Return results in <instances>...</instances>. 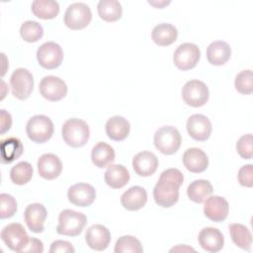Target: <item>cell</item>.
<instances>
[{"instance_id":"cell-1","label":"cell","mask_w":253,"mask_h":253,"mask_svg":"<svg viewBox=\"0 0 253 253\" xmlns=\"http://www.w3.org/2000/svg\"><path fill=\"white\" fill-rule=\"evenodd\" d=\"M184 176L179 169L169 168L164 170L153 188L155 203L162 208L174 206L179 199V188L183 184Z\"/></svg>"},{"instance_id":"cell-2","label":"cell","mask_w":253,"mask_h":253,"mask_svg":"<svg viewBox=\"0 0 253 253\" xmlns=\"http://www.w3.org/2000/svg\"><path fill=\"white\" fill-rule=\"evenodd\" d=\"M64 142L71 147H81L85 145L90 136V129L83 120L72 118L64 122L61 128Z\"/></svg>"},{"instance_id":"cell-3","label":"cell","mask_w":253,"mask_h":253,"mask_svg":"<svg viewBox=\"0 0 253 253\" xmlns=\"http://www.w3.org/2000/svg\"><path fill=\"white\" fill-rule=\"evenodd\" d=\"M154 146L161 153L172 155L178 151L181 146L182 137L179 130L172 126H166L158 128L153 137Z\"/></svg>"},{"instance_id":"cell-4","label":"cell","mask_w":253,"mask_h":253,"mask_svg":"<svg viewBox=\"0 0 253 253\" xmlns=\"http://www.w3.org/2000/svg\"><path fill=\"white\" fill-rule=\"evenodd\" d=\"M87 223L84 213L73 210H63L58 215L56 232L66 236H78Z\"/></svg>"},{"instance_id":"cell-5","label":"cell","mask_w":253,"mask_h":253,"mask_svg":"<svg viewBox=\"0 0 253 253\" xmlns=\"http://www.w3.org/2000/svg\"><path fill=\"white\" fill-rule=\"evenodd\" d=\"M54 131L51 120L43 115H36L32 117L26 126L28 137L36 143H43L50 139Z\"/></svg>"},{"instance_id":"cell-6","label":"cell","mask_w":253,"mask_h":253,"mask_svg":"<svg viewBox=\"0 0 253 253\" xmlns=\"http://www.w3.org/2000/svg\"><path fill=\"white\" fill-rule=\"evenodd\" d=\"M92 20V13L89 6L82 2L69 5L64 14V24L71 30L86 28Z\"/></svg>"},{"instance_id":"cell-7","label":"cell","mask_w":253,"mask_h":253,"mask_svg":"<svg viewBox=\"0 0 253 253\" xmlns=\"http://www.w3.org/2000/svg\"><path fill=\"white\" fill-rule=\"evenodd\" d=\"M10 86L14 97L19 100L28 99L34 88L33 74L27 68H17L11 75Z\"/></svg>"},{"instance_id":"cell-8","label":"cell","mask_w":253,"mask_h":253,"mask_svg":"<svg viewBox=\"0 0 253 253\" xmlns=\"http://www.w3.org/2000/svg\"><path fill=\"white\" fill-rule=\"evenodd\" d=\"M209 88L200 80H190L182 88V98L184 102L193 108L204 106L209 100Z\"/></svg>"},{"instance_id":"cell-9","label":"cell","mask_w":253,"mask_h":253,"mask_svg":"<svg viewBox=\"0 0 253 253\" xmlns=\"http://www.w3.org/2000/svg\"><path fill=\"white\" fill-rule=\"evenodd\" d=\"M201 51L198 45L191 42L180 44L173 54V62L180 70H190L199 62Z\"/></svg>"},{"instance_id":"cell-10","label":"cell","mask_w":253,"mask_h":253,"mask_svg":"<svg viewBox=\"0 0 253 253\" xmlns=\"http://www.w3.org/2000/svg\"><path fill=\"white\" fill-rule=\"evenodd\" d=\"M37 59L42 67L49 70L55 69L63 60V50L58 43L46 42L38 48Z\"/></svg>"},{"instance_id":"cell-11","label":"cell","mask_w":253,"mask_h":253,"mask_svg":"<svg viewBox=\"0 0 253 253\" xmlns=\"http://www.w3.org/2000/svg\"><path fill=\"white\" fill-rule=\"evenodd\" d=\"M1 239L11 250L22 252L30 237L21 223L13 222L4 226L1 231Z\"/></svg>"},{"instance_id":"cell-12","label":"cell","mask_w":253,"mask_h":253,"mask_svg":"<svg viewBox=\"0 0 253 253\" xmlns=\"http://www.w3.org/2000/svg\"><path fill=\"white\" fill-rule=\"evenodd\" d=\"M39 90L44 99L50 102H56L66 96L67 85L61 78L48 75L41 80Z\"/></svg>"},{"instance_id":"cell-13","label":"cell","mask_w":253,"mask_h":253,"mask_svg":"<svg viewBox=\"0 0 253 253\" xmlns=\"http://www.w3.org/2000/svg\"><path fill=\"white\" fill-rule=\"evenodd\" d=\"M186 126L189 135L197 141L207 140L211 136L212 130L211 123L209 118L201 114L190 116L187 120Z\"/></svg>"},{"instance_id":"cell-14","label":"cell","mask_w":253,"mask_h":253,"mask_svg":"<svg viewBox=\"0 0 253 253\" xmlns=\"http://www.w3.org/2000/svg\"><path fill=\"white\" fill-rule=\"evenodd\" d=\"M68 201L77 207H89L96 199L95 188L87 183L72 185L67 192Z\"/></svg>"},{"instance_id":"cell-15","label":"cell","mask_w":253,"mask_h":253,"mask_svg":"<svg viewBox=\"0 0 253 253\" xmlns=\"http://www.w3.org/2000/svg\"><path fill=\"white\" fill-rule=\"evenodd\" d=\"M229 211V205L227 201L219 196H211L207 198L204 206L205 215L214 221L220 222L226 219Z\"/></svg>"},{"instance_id":"cell-16","label":"cell","mask_w":253,"mask_h":253,"mask_svg":"<svg viewBox=\"0 0 253 253\" xmlns=\"http://www.w3.org/2000/svg\"><path fill=\"white\" fill-rule=\"evenodd\" d=\"M85 240L90 248L96 251H102L109 246L111 233L106 226L102 224H94L87 229Z\"/></svg>"},{"instance_id":"cell-17","label":"cell","mask_w":253,"mask_h":253,"mask_svg":"<svg viewBox=\"0 0 253 253\" xmlns=\"http://www.w3.org/2000/svg\"><path fill=\"white\" fill-rule=\"evenodd\" d=\"M47 212L42 204L34 203L29 205L24 212V217L29 229L35 233L42 232L44 229L43 223Z\"/></svg>"},{"instance_id":"cell-18","label":"cell","mask_w":253,"mask_h":253,"mask_svg":"<svg viewBox=\"0 0 253 253\" xmlns=\"http://www.w3.org/2000/svg\"><path fill=\"white\" fill-rule=\"evenodd\" d=\"M38 171L42 178L53 180L57 178L62 171L61 160L52 153L42 154L38 160Z\"/></svg>"},{"instance_id":"cell-19","label":"cell","mask_w":253,"mask_h":253,"mask_svg":"<svg viewBox=\"0 0 253 253\" xmlns=\"http://www.w3.org/2000/svg\"><path fill=\"white\" fill-rule=\"evenodd\" d=\"M158 167L156 155L150 151H141L132 158V168L140 177H148L154 174Z\"/></svg>"},{"instance_id":"cell-20","label":"cell","mask_w":253,"mask_h":253,"mask_svg":"<svg viewBox=\"0 0 253 253\" xmlns=\"http://www.w3.org/2000/svg\"><path fill=\"white\" fill-rule=\"evenodd\" d=\"M201 247L211 253L218 252L222 249L224 238L220 230L214 227L203 228L198 236Z\"/></svg>"},{"instance_id":"cell-21","label":"cell","mask_w":253,"mask_h":253,"mask_svg":"<svg viewBox=\"0 0 253 253\" xmlns=\"http://www.w3.org/2000/svg\"><path fill=\"white\" fill-rule=\"evenodd\" d=\"M183 164L190 172L202 173L209 166V158L202 149L192 147L184 152Z\"/></svg>"},{"instance_id":"cell-22","label":"cell","mask_w":253,"mask_h":253,"mask_svg":"<svg viewBox=\"0 0 253 253\" xmlns=\"http://www.w3.org/2000/svg\"><path fill=\"white\" fill-rule=\"evenodd\" d=\"M146 202L147 193L140 186L130 187L121 197V204L127 211H138L145 206Z\"/></svg>"},{"instance_id":"cell-23","label":"cell","mask_w":253,"mask_h":253,"mask_svg":"<svg viewBox=\"0 0 253 253\" xmlns=\"http://www.w3.org/2000/svg\"><path fill=\"white\" fill-rule=\"evenodd\" d=\"M105 128L109 138L115 141H121L129 134L130 126L128 121L124 117L114 116L107 121Z\"/></svg>"},{"instance_id":"cell-24","label":"cell","mask_w":253,"mask_h":253,"mask_svg":"<svg viewBox=\"0 0 253 253\" xmlns=\"http://www.w3.org/2000/svg\"><path fill=\"white\" fill-rule=\"evenodd\" d=\"M231 55V48L226 42L214 41L207 48V58L212 65H223Z\"/></svg>"},{"instance_id":"cell-25","label":"cell","mask_w":253,"mask_h":253,"mask_svg":"<svg viewBox=\"0 0 253 253\" xmlns=\"http://www.w3.org/2000/svg\"><path fill=\"white\" fill-rule=\"evenodd\" d=\"M129 173L127 169L121 164L110 165L104 174L106 184L113 189H121L129 181Z\"/></svg>"},{"instance_id":"cell-26","label":"cell","mask_w":253,"mask_h":253,"mask_svg":"<svg viewBox=\"0 0 253 253\" xmlns=\"http://www.w3.org/2000/svg\"><path fill=\"white\" fill-rule=\"evenodd\" d=\"M178 31L176 27L168 23L156 25L151 33V39L157 45L167 46L176 42Z\"/></svg>"},{"instance_id":"cell-27","label":"cell","mask_w":253,"mask_h":253,"mask_svg":"<svg viewBox=\"0 0 253 253\" xmlns=\"http://www.w3.org/2000/svg\"><path fill=\"white\" fill-rule=\"evenodd\" d=\"M116 154L114 148L106 142H98L92 148L91 159L98 168H105L110 166L115 160Z\"/></svg>"},{"instance_id":"cell-28","label":"cell","mask_w":253,"mask_h":253,"mask_svg":"<svg viewBox=\"0 0 253 253\" xmlns=\"http://www.w3.org/2000/svg\"><path fill=\"white\" fill-rule=\"evenodd\" d=\"M0 151L2 163L9 164L23 154L24 146L19 138L12 136L1 141Z\"/></svg>"},{"instance_id":"cell-29","label":"cell","mask_w":253,"mask_h":253,"mask_svg":"<svg viewBox=\"0 0 253 253\" xmlns=\"http://www.w3.org/2000/svg\"><path fill=\"white\" fill-rule=\"evenodd\" d=\"M31 8L33 14L42 20L53 19L59 13L58 3L52 0H35Z\"/></svg>"},{"instance_id":"cell-30","label":"cell","mask_w":253,"mask_h":253,"mask_svg":"<svg viewBox=\"0 0 253 253\" xmlns=\"http://www.w3.org/2000/svg\"><path fill=\"white\" fill-rule=\"evenodd\" d=\"M98 14L106 22H116L122 18L123 8L117 0H101L97 5Z\"/></svg>"},{"instance_id":"cell-31","label":"cell","mask_w":253,"mask_h":253,"mask_svg":"<svg viewBox=\"0 0 253 253\" xmlns=\"http://www.w3.org/2000/svg\"><path fill=\"white\" fill-rule=\"evenodd\" d=\"M229 233L233 243L239 248L250 251L252 244V235L250 230L241 223H230Z\"/></svg>"},{"instance_id":"cell-32","label":"cell","mask_w":253,"mask_h":253,"mask_svg":"<svg viewBox=\"0 0 253 253\" xmlns=\"http://www.w3.org/2000/svg\"><path fill=\"white\" fill-rule=\"evenodd\" d=\"M212 193V186L208 180H195L187 188V195L197 204L203 203Z\"/></svg>"},{"instance_id":"cell-33","label":"cell","mask_w":253,"mask_h":253,"mask_svg":"<svg viewBox=\"0 0 253 253\" xmlns=\"http://www.w3.org/2000/svg\"><path fill=\"white\" fill-rule=\"evenodd\" d=\"M33 166L27 161H21L10 170V179L16 185H25L33 177Z\"/></svg>"},{"instance_id":"cell-34","label":"cell","mask_w":253,"mask_h":253,"mask_svg":"<svg viewBox=\"0 0 253 253\" xmlns=\"http://www.w3.org/2000/svg\"><path fill=\"white\" fill-rule=\"evenodd\" d=\"M142 251L140 241L132 235L121 236L115 244L116 253H141Z\"/></svg>"},{"instance_id":"cell-35","label":"cell","mask_w":253,"mask_h":253,"mask_svg":"<svg viewBox=\"0 0 253 253\" xmlns=\"http://www.w3.org/2000/svg\"><path fill=\"white\" fill-rule=\"evenodd\" d=\"M20 35L25 42H36L43 36V29L36 21H26L20 28Z\"/></svg>"},{"instance_id":"cell-36","label":"cell","mask_w":253,"mask_h":253,"mask_svg":"<svg viewBox=\"0 0 253 253\" xmlns=\"http://www.w3.org/2000/svg\"><path fill=\"white\" fill-rule=\"evenodd\" d=\"M234 86L237 92L243 95H249L253 92V74L252 70L246 69L239 72L234 81Z\"/></svg>"},{"instance_id":"cell-37","label":"cell","mask_w":253,"mask_h":253,"mask_svg":"<svg viewBox=\"0 0 253 253\" xmlns=\"http://www.w3.org/2000/svg\"><path fill=\"white\" fill-rule=\"evenodd\" d=\"M0 217L2 219L12 217L17 211V202L13 196L2 193L0 195Z\"/></svg>"},{"instance_id":"cell-38","label":"cell","mask_w":253,"mask_h":253,"mask_svg":"<svg viewBox=\"0 0 253 253\" xmlns=\"http://www.w3.org/2000/svg\"><path fill=\"white\" fill-rule=\"evenodd\" d=\"M236 150L244 159H251L253 156V136L251 133L242 135L236 142Z\"/></svg>"},{"instance_id":"cell-39","label":"cell","mask_w":253,"mask_h":253,"mask_svg":"<svg viewBox=\"0 0 253 253\" xmlns=\"http://www.w3.org/2000/svg\"><path fill=\"white\" fill-rule=\"evenodd\" d=\"M237 178L241 186L251 188L253 186V166L251 164L242 166L238 171Z\"/></svg>"},{"instance_id":"cell-40","label":"cell","mask_w":253,"mask_h":253,"mask_svg":"<svg viewBox=\"0 0 253 253\" xmlns=\"http://www.w3.org/2000/svg\"><path fill=\"white\" fill-rule=\"evenodd\" d=\"M50 253H74L75 249L73 248L72 244L65 240H55L51 243Z\"/></svg>"},{"instance_id":"cell-41","label":"cell","mask_w":253,"mask_h":253,"mask_svg":"<svg viewBox=\"0 0 253 253\" xmlns=\"http://www.w3.org/2000/svg\"><path fill=\"white\" fill-rule=\"evenodd\" d=\"M43 251V244L42 242L38 239V238H34V237H30L29 242L27 243L26 247L23 249L22 252H38V253H42Z\"/></svg>"},{"instance_id":"cell-42","label":"cell","mask_w":253,"mask_h":253,"mask_svg":"<svg viewBox=\"0 0 253 253\" xmlns=\"http://www.w3.org/2000/svg\"><path fill=\"white\" fill-rule=\"evenodd\" d=\"M0 124H1V134H4L7 130L10 129L12 125V118L9 113H7L5 110L0 111Z\"/></svg>"},{"instance_id":"cell-43","label":"cell","mask_w":253,"mask_h":253,"mask_svg":"<svg viewBox=\"0 0 253 253\" xmlns=\"http://www.w3.org/2000/svg\"><path fill=\"white\" fill-rule=\"evenodd\" d=\"M172 251H195V250H194L193 248H191V247L186 246V245H183V246L178 245L177 247L172 248V249L170 250V252H172Z\"/></svg>"}]
</instances>
